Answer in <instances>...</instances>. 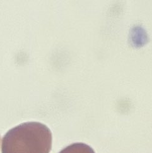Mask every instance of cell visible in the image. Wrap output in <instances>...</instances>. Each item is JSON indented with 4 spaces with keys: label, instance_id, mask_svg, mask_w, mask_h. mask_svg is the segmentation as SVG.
I'll return each instance as SVG.
<instances>
[{
    "label": "cell",
    "instance_id": "obj_1",
    "mask_svg": "<svg viewBox=\"0 0 152 153\" xmlns=\"http://www.w3.org/2000/svg\"><path fill=\"white\" fill-rule=\"evenodd\" d=\"M52 133L46 125L30 122L21 123L5 134L1 153H49Z\"/></svg>",
    "mask_w": 152,
    "mask_h": 153
},
{
    "label": "cell",
    "instance_id": "obj_2",
    "mask_svg": "<svg viewBox=\"0 0 152 153\" xmlns=\"http://www.w3.org/2000/svg\"><path fill=\"white\" fill-rule=\"evenodd\" d=\"M59 153H95V151L85 144L75 143L65 147Z\"/></svg>",
    "mask_w": 152,
    "mask_h": 153
}]
</instances>
